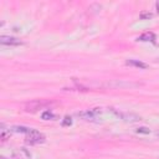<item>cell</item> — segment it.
Here are the masks:
<instances>
[{"instance_id": "6da1fadb", "label": "cell", "mask_w": 159, "mask_h": 159, "mask_svg": "<svg viewBox=\"0 0 159 159\" xmlns=\"http://www.w3.org/2000/svg\"><path fill=\"white\" fill-rule=\"evenodd\" d=\"M26 142L29 144H40L45 142V135L36 129H31L26 133Z\"/></svg>"}, {"instance_id": "7a4b0ae2", "label": "cell", "mask_w": 159, "mask_h": 159, "mask_svg": "<svg viewBox=\"0 0 159 159\" xmlns=\"http://www.w3.org/2000/svg\"><path fill=\"white\" fill-rule=\"evenodd\" d=\"M47 106H50V102H47V101H32V102H30V103H27L25 106V111L35 113L39 109H42V108H45Z\"/></svg>"}, {"instance_id": "3957f363", "label": "cell", "mask_w": 159, "mask_h": 159, "mask_svg": "<svg viewBox=\"0 0 159 159\" xmlns=\"http://www.w3.org/2000/svg\"><path fill=\"white\" fill-rule=\"evenodd\" d=\"M101 114V109L99 108H93V109H87V111H83V112H80L77 113L78 117H81L82 119L84 120H94L99 117Z\"/></svg>"}, {"instance_id": "277c9868", "label": "cell", "mask_w": 159, "mask_h": 159, "mask_svg": "<svg viewBox=\"0 0 159 159\" xmlns=\"http://www.w3.org/2000/svg\"><path fill=\"white\" fill-rule=\"evenodd\" d=\"M117 117H119V118H122L123 120H127V122H138V120H140V117H138V116H135V114H133V113H120V112H117V111H114V109H111Z\"/></svg>"}, {"instance_id": "5b68a950", "label": "cell", "mask_w": 159, "mask_h": 159, "mask_svg": "<svg viewBox=\"0 0 159 159\" xmlns=\"http://www.w3.org/2000/svg\"><path fill=\"white\" fill-rule=\"evenodd\" d=\"M0 42L2 45H7V46H17V45L22 43L19 39H15V37H11V36H1Z\"/></svg>"}, {"instance_id": "8992f818", "label": "cell", "mask_w": 159, "mask_h": 159, "mask_svg": "<svg viewBox=\"0 0 159 159\" xmlns=\"http://www.w3.org/2000/svg\"><path fill=\"white\" fill-rule=\"evenodd\" d=\"M138 41H152V42H154L155 41V35L152 34V32H145V34H143L138 37Z\"/></svg>"}, {"instance_id": "52a82bcc", "label": "cell", "mask_w": 159, "mask_h": 159, "mask_svg": "<svg viewBox=\"0 0 159 159\" xmlns=\"http://www.w3.org/2000/svg\"><path fill=\"white\" fill-rule=\"evenodd\" d=\"M127 65L135 66V67H139V68H147V65L144 62H140V61H137V60H128L127 61Z\"/></svg>"}, {"instance_id": "ba28073f", "label": "cell", "mask_w": 159, "mask_h": 159, "mask_svg": "<svg viewBox=\"0 0 159 159\" xmlns=\"http://www.w3.org/2000/svg\"><path fill=\"white\" fill-rule=\"evenodd\" d=\"M11 130H12V132H16V133H25V134H26V133L30 130V128H27V127H22V125H20V127L16 125V127H12Z\"/></svg>"}, {"instance_id": "9c48e42d", "label": "cell", "mask_w": 159, "mask_h": 159, "mask_svg": "<svg viewBox=\"0 0 159 159\" xmlns=\"http://www.w3.org/2000/svg\"><path fill=\"white\" fill-rule=\"evenodd\" d=\"M41 117H42V119H45V120H50V119H53V118H55V114H53L52 112H50V111H45V112L41 114Z\"/></svg>"}, {"instance_id": "30bf717a", "label": "cell", "mask_w": 159, "mask_h": 159, "mask_svg": "<svg viewBox=\"0 0 159 159\" xmlns=\"http://www.w3.org/2000/svg\"><path fill=\"white\" fill-rule=\"evenodd\" d=\"M137 132H138V133L148 134V133H149V129H148V128H145V127H140V128H138V129H137Z\"/></svg>"}, {"instance_id": "8fae6325", "label": "cell", "mask_w": 159, "mask_h": 159, "mask_svg": "<svg viewBox=\"0 0 159 159\" xmlns=\"http://www.w3.org/2000/svg\"><path fill=\"white\" fill-rule=\"evenodd\" d=\"M71 123H72L71 118H70V117H65V119H63L62 124H63V125H71Z\"/></svg>"}, {"instance_id": "7c38bea8", "label": "cell", "mask_w": 159, "mask_h": 159, "mask_svg": "<svg viewBox=\"0 0 159 159\" xmlns=\"http://www.w3.org/2000/svg\"><path fill=\"white\" fill-rule=\"evenodd\" d=\"M140 17H142V19H144V17H152V14H150V12H148V14H142Z\"/></svg>"}, {"instance_id": "4fadbf2b", "label": "cell", "mask_w": 159, "mask_h": 159, "mask_svg": "<svg viewBox=\"0 0 159 159\" xmlns=\"http://www.w3.org/2000/svg\"><path fill=\"white\" fill-rule=\"evenodd\" d=\"M157 9H158V12H159V2L157 4Z\"/></svg>"}, {"instance_id": "5bb4252c", "label": "cell", "mask_w": 159, "mask_h": 159, "mask_svg": "<svg viewBox=\"0 0 159 159\" xmlns=\"http://www.w3.org/2000/svg\"><path fill=\"white\" fill-rule=\"evenodd\" d=\"M0 159H7V158H5V157H1V158H0Z\"/></svg>"}, {"instance_id": "9a60e30c", "label": "cell", "mask_w": 159, "mask_h": 159, "mask_svg": "<svg viewBox=\"0 0 159 159\" xmlns=\"http://www.w3.org/2000/svg\"><path fill=\"white\" fill-rule=\"evenodd\" d=\"M158 135H159V133H158Z\"/></svg>"}]
</instances>
